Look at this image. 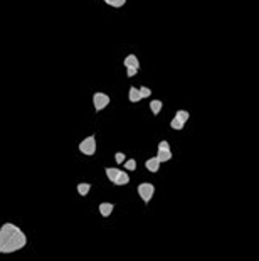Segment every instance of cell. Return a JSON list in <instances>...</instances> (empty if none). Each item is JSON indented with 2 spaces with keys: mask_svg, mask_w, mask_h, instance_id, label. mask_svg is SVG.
I'll use <instances>...</instances> for the list:
<instances>
[{
  "mask_svg": "<svg viewBox=\"0 0 259 261\" xmlns=\"http://www.w3.org/2000/svg\"><path fill=\"white\" fill-rule=\"evenodd\" d=\"M79 152L82 155H88V157H93V155L96 153V137L95 135L86 137L84 140L79 143Z\"/></svg>",
  "mask_w": 259,
  "mask_h": 261,
  "instance_id": "277c9868",
  "label": "cell"
},
{
  "mask_svg": "<svg viewBox=\"0 0 259 261\" xmlns=\"http://www.w3.org/2000/svg\"><path fill=\"white\" fill-rule=\"evenodd\" d=\"M190 118V113L187 112V110H179L177 113H175L174 120L170 121V126H172L174 130H184L185 123L189 121Z\"/></svg>",
  "mask_w": 259,
  "mask_h": 261,
  "instance_id": "8992f818",
  "label": "cell"
},
{
  "mask_svg": "<svg viewBox=\"0 0 259 261\" xmlns=\"http://www.w3.org/2000/svg\"><path fill=\"white\" fill-rule=\"evenodd\" d=\"M106 175H108V180L111 182V184H114V186H126L130 182L128 174H126L125 170H121V169L108 167L106 169Z\"/></svg>",
  "mask_w": 259,
  "mask_h": 261,
  "instance_id": "7a4b0ae2",
  "label": "cell"
},
{
  "mask_svg": "<svg viewBox=\"0 0 259 261\" xmlns=\"http://www.w3.org/2000/svg\"><path fill=\"white\" fill-rule=\"evenodd\" d=\"M114 160H117V164H123L125 162V153L117 152L114 153Z\"/></svg>",
  "mask_w": 259,
  "mask_h": 261,
  "instance_id": "2e32d148",
  "label": "cell"
},
{
  "mask_svg": "<svg viewBox=\"0 0 259 261\" xmlns=\"http://www.w3.org/2000/svg\"><path fill=\"white\" fill-rule=\"evenodd\" d=\"M123 165H125V169H126V170H130V172L136 170V160H135V159L125 160V162H123Z\"/></svg>",
  "mask_w": 259,
  "mask_h": 261,
  "instance_id": "9a60e30c",
  "label": "cell"
},
{
  "mask_svg": "<svg viewBox=\"0 0 259 261\" xmlns=\"http://www.w3.org/2000/svg\"><path fill=\"white\" fill-rule=\"evenodd\" d=\"M145 167L153 172V174H157V172L160 170V162H158V159L157 157H152V159H148L147 162H145Z\"/></svg>",
  "mask_w": 259,
  "mask_h": 261,
  "instance_id": "8fae6325",
  "label": "cell"
},
{
  "mask_svg": "<svg viewBox=\"0 0 259 261\" xmlns=\"http://www.w3.org/2000/svg\"><path fill=\"white\" fill-rule=\"evenodd\" d=\"M123 64L126 68V76L128 77L136 76V73H138V69H140V59L136 58V54H128V56L123 59Z\"/></svg>",
  "mask_w": 259,
  "mask_h": 261,
  "instance_id": "3957f363",
  "label": "cell"
},
{
  "mask_svg": "<svg viewBox=\"0 0 259 261\" xmlns=\"http://www.w3.org/2000/svg\"><path fill=\"white\" fill-rule=\"evenodd\" d=\"M162 108H163V101H162V99H152V101H150V110H152V113L155 115V116L160 115Z\"/></svg>",
  "mask_w": 259,
  "mask_h": 261,
  "instance_id": "7c38bea8",
  "label": "cell"
},
{
  "mask_svg": "<svg viewBox=\"0 0 259 261\" xmlns=\"http://www.w3.org/2000/svg\"><path fill=\"white\" fill-rule=\"evenodd\" d=\"M155 157L158 159L160 164L172 160V148H170V143L167 140H162V142L158 143V152H157Z\"/></svg>",
  "mask_w": 259,
  "mask_h": 261,
  "instance_id": "52a82bcc",
  "label": "cell"
},
{
  "mask_svg": "<svg viewBox=\"0 0 259 261\" xmlns=\"http://www.w3.org/2000/svg\"><path fill=\"white\" fill-rule=\"evenodd\" d=\"M138 196H140V199L143 202H150L152 201V197H153V194H155V186L153 184H150V182H143V184H140L138 186Z\"/></svg>",
  "mask_w": 259,
  "mask_h": 261,
  "instance_id": "ba28073f",
  "label": "cell"
},
{
  "mask_svg": "<svg viewBox=\"0 0 259 261\" xmlns=\"http://www.w3.org/2000/svg\"><path fill=\"white\" fill-rule=\"evenodd\" d=\"M114 211V205L111 202H101L100 204V214L103 216V218H109V216L113 214Z\"/></svg>",
  "mask_w": 259,
  "mask_h": 261,
  "instance_id": "30bf717a",
  "label": "cell"
},
{
  "mask_svg": "<svg viewBox=\"0 0 259 261\" xmlns=\"http://www.w3.org/2000/svg\"><path fill=\"white\" fill-rule=\"evenodd\" d=\"M91 191V184H86V182H81V184H78V192H79V196H88Z\"/></svg>",
  "mask_w": 259,
  "mask_h": 261,
  "instance_id": "5bb4252c",
  "label": "cell"
},
{
  "mask_svg": "<svg viewBox=\"0 0 259 261\" xmlns=\"http://www.w3.org/2000/svg\"><path fill=\"white\" fill-rule=\"evenodd\" d=\"M103 2L109 5L111 9H121L126 4V0H103Z\"/></svg>",
  "mask_w": 259,
  "mask_h": 261,
  "instance_id": "4fadbf2b",
  "label": "cell"
},
{
  "mask_svg": "<svg viewBox=\"0 0 259 261\" xmlns=\"http://www.w3.org/2000/svg\"><path fill=\"white\" fill-rule=\"evenodd\" d=\"M150 94H152V90H150V88H147V86H143V88H130L128 99H130V103H138V101H141L143 98H148Z\"/></svg>",
  "mask_w": 259,
  "mask_h": 261,
  "instance_id": "5b68a950",
  "label": "cell"
},
{
  "mask_svg": "<svg viewBox=\"0 0 259 261\" xmlns=\"http://www.w3.org/2000/svg\"><path fill=\"white\" fill-rule=\"evenodd\" d=\"M109 101H111L109 94L103 93V91H98V93L93 94V105H95V110H96V112H103V110L109 105Z\"/></svg>",
  "mask_w": 259,
  "mask_h": 261,
  "instance_id": "9c48e42d",
  "label": "cell"
},
{
  "mask_svg": "<svg viewBox=\"0 0 259 261\" xmlns=\"http://www.w3.org/2000/svg\"><path fill=\"white\" fill-rule=\"evenodd\" d=\"M27 246V234L17 224L5 223L0 227V254L20 251Z\"/></svg>",
  "mask_w": 259,
  "mask_h": 261,
  "instance_id": "6da1fadb",
  "label": "cell"
}]
</instances>
